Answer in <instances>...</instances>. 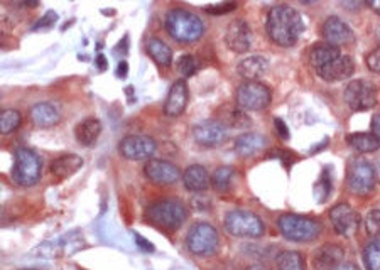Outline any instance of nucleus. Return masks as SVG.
Returning a JSON list of instances; mask_svg holds the SVG:
<instances>
[{"instance_id": "34", "label": "nucleus", "mask_w": 380, "mask_h": 270, "mask_svg": "<svg viewBox=\"0 0 380 270\" xmlns=\"http://www.w3.org/2000/svg\"><path fill=\"white\" fill-rule=\"evenodd\" d=\"M363 228L370 238L380 236V210H372L367 213L365 219H363Z\"/></svg>"}, {"instance_id": "11", "label": "nucleus", "mask_w": 380, "mask_h": 270, "mask_svg": "<svg viewBox=\"0 0 380 270\" xmlns=\"http://www.w3.org/2000/svg\"><path fill=\"white\" fill-rule=\"evenodd\" d=\"M154 139L147 135H127L118 143V150L129 160H149L156 154Z\"/></svg>"}, {"instance_id": "30", "label": "nucleus", "mask_w": 380, "mask_h": 270, "mask_svg": "<svg viewBox=\"0 0 380 270\" xmlns=\"http://www.w3.org/2000/svg\"><path fill=\"white\" fill-rule=\"evenodd\" d=\"M232 179H234V169L230 166H222L211 176V186L217 193H227L230 189Z\"/></svg>"}, {"instance_id": "1", "label": "nucleus", "mask_w": 380, "mask_h": 270, "mask_svg": "<svg viewBox=\"0 0 380 270\" xmlns=\"http://www.w3.org/2000/svg\"><path fill=\"white\" fill-rule=\"evenodd\" d=\"M267 34L274 44L281 48H291L301 37L304 24L296 8L289 6L272 7L267 14Z\"/></svg>"}, {"instance_id": "48", "label": "nucleus", "mask_w": 380, "mask_h": 270, "mask_svg": "<svg viewBox=\"0 0 380 270\" xmlns=\"http://www.w3.org/2000/svg\"><path fill=\"white\" fill-rule=\"evenodd\" d=\"M20 2H23L24 6H27V7H37L39 6L41 0H20Z\"/></svg>"}, {"instance_id": "5", "label": "nucleus", "mask_w": 380, "mask_h": 270, "mask_svg": "<svg viewBox=\"0 0 380 270\" xmlns=\"http://www.w3.org/2000/svg\"><path fill=\"white\" fill-rule=\"evenodd\" d=\"M225 230L239 238H259L264 235V223L255 213L245 210H235L227 213Z\"/></svg>"}, {"instance_id": "44", "label": "nucleus", "mask_w": 380, "mask_h": 270, "mask_svg": "<svg viewBox=\"0 0 380 270\" xmlns=\"http://www.w3.org/2000/svg\"><path fill=\"white\" fill-rule=\"evenodd\" d=\"M372 134L380 137V112L375 113L374 118H372Z\"/></svg>"}, {"instance_id": "6", "label": "nucleus", "mask_w": 380, "mask_h": 270, "mask_svg": "<svg viewBox=\"0 0 380 270\" xmlns=\"http://www.w3.org/2000/svg\"><path fill=\"white\" fill-rule=\"evenodd\" d=\"M375 181H377V171L370 160L363 158L352 160L348 174H346V184H348L350 191L357 196H365L375 188Z\"/></svg>"}, {"instance_id": "13", "label": "nucleus", "mask_w": 380, "mask_h": 270, "mask_svg": "<svg viewBox=\"0 0 380 270\" xmlns=\"http://www.w3.org/2000/svg\"><path fill=\"white\" fill-rule=\"evenodd\" d=\"M228 49L236 54H245L252 46V31L243 19H235L228 24L225 32Z\"/></svg>"}, {"instance_id": "12", "label": "nucleus", "mask_w": 380, "mask_h": 270, "mask_svg": "<svg viewBox=\"0 0 380 270\" xmlns=\"http://www.w3.org/2000/svg\"><path fill=\"white\" fill-rule=\"evenodd\" d=\"M329 221H331L333 230L341 236H352L357 231L360 217L352 206L340 202V205L333 206L329 211Z\"/></svg>"}, {"instance_id": "47", "label": "nucleus", "mask_w": 380, "mask_h": 270, "mask_svg": "<svg viewBox=\"0 0 380 270\" xmlns=\"http://www.w3.org/2000/svg\"><path fill=\"white\" fill-rule=\"evenodd\" d=\"M96 65H99V68L101 71H103L105 68H107V61H105L103 54H99V56H96Z\"/></svg>"}, {"instance_id": "4", "label": "nucleus", "mask_w": 380, "mask_h": 270, "mask_svg": "<svg viewBox=\"0 0 380 270\" xmlns=\"http://www.w3.org/2000/svg\"><path fill=\"white\" fill-rule=\"evenodd\" d=\"M188 211L184 205L177 200H166L154 202L147 211V218L152 225L164 228V230L175 231L186 221Z\"/></svg>"}, {"instance_id": "14", "label": "nucleus", "mask_w": 380, "mask_h": 270, "mask_svg": "<svg viewBox=\"0 0 380 270\" xmlns=\"http://www.w3.org/2000/svg\"><path fill=\"white\" fill-rule=\"evenodd\" d=\"M144 174L147 176V179L156 184H172L176 183L179 177H183L179 167L175 166L172 162L160 159L147 160L146 166H144Z\"/></svg>"}, {"instance_id": "43", "label": "nucleus", "mask_w": 380, "mask_h": 270, "mask_svg": "<svg viewBox=\"0 0 380 270\" xmlns=\"http://www.w3.org/2000/svg\"><path fill=\"white\" fill-rule=\"evenodd\" d=\"M115 75H117V78H120V79L127 78V75H129V65H127V61L118 63Z\"/></svg>"}, {"instance_id": "29", "label": "nucleus", "mask_w": 380, "mask_h": 270, "mask_svg": "<svg viewBox=\"0 0 380 270\" xmlns=\"http://www.w3.org/2000/svg\"><path fill=\"white\" fill-rule=\"evenodd\" d=\"M276 265H277V270H306L303 255L294 250H286V252L279 253Z\"/></svg>"}, {"instance_id": "25", "label": "nucleus", "mask_w": 380, "mask_h": 270, "mask_svg": "<svg viewBox=\"0 0 380 270\" xmlns=\"http://www.w3.org/2000/svg\"><path fill=\"white\" fill-rule=\"evenodd\" d=\"M82 166L83 159L80 158V155L65 154L53 160V164H51V172L56 177H70L71 174H75L76 171H80Z\"/></svg>"}, {"instance_id": "42", "label": "nucleus", "mask_w": 380, "mask_h": 270, "mask_svg": "<svg viewBox=\"0 0 380 270\" xmlns=\"http://www.w3.org/2000/svg\"><path fill=\"white\" fill-rule=\"evenodd\" d=\"M340 4L348 11H358L362 7L363 0H340Z\"/></svg>"}, {"instance_id": "22", "label": "nucleus", "mask_w": 380, "mask_h": 270, "mask_svg": "<svg viewBox=\"0 0 380 270\" xmlns=\"http://www.w3.org/2000/svg\"><path fill=\"white\" fill-rule=\"evenodd\" d=\"M267 141H265L264 135L260 134H242L235 141V152L240 158H252V155L259 154L260 150L265 149Z\"/></svg>"}, {"instance_id": "23", "label": "nucleus", "mask_w": 380, "mask_h": 270, "mask_svg": "<svg viewBox=\"0 0 380 270\" xmlns=\"http://www.w3.org/2000/svg\"><path fill=\"white\" fill-rule=\"evenodd\" d=\"M29 115H31L32 124L39 127V129H49V127L56 125L58 122L61 120L58 108L54 107V105L46 103V101L44 103L34 105L31 112H29Z\"/></svg>"}, {"instance_id": "21", "label": "nucleus", "mask_w": 380, "mask_h": 270, "mask_svg": "<svg viewBox=\"0 0 380 270\" xmlns=\"http://www.w3.org/2000/svg\"><path fill=\"white\" fill-rule=\"evenodd\" d=\"M184 188L191 193H205L210 188L211 177L205 167L200 164H193L183 172Z\"/></svg>"}, {"instance_id": "40", "label": "nucleus", "mask_w": 380, "mask_h": 270, "mask_svg": "<svg viewBox=\"0 0 380 270\" xmlns=\"http://www.w3.org/2000/svg\"><path fill=\"white\" fill-rule=\"evenodd\" d=\"M134 238H135V243H137L144 252H154V247H152V245L149 243V240H146L144 236L137 235V233L134 235Z\"/></svg>"}, {"instance_id": "18", "label": "nucleus", "mask_w": 380, "mask_h": 270, "mask_svg": "<svg viewBox=\"0 0 380 270\" xmlns=\"http://www.w3.org/2000/svg\"><path fill=\"white\" fill-rule=\"evenodd\" d=\"M343 248L336 243H324L312 253V269L315 270H335L343 260Z\"/></svg>"}, {"instance_id": "51", "label": "nucleus", "mask_w": 380, "mask_h": 270, "mask_svg": "<svg viewBox=\"0 0 380 270\" xmlns=\"http://www.w3.org/2000/svg\"><path fill=\"white\" fill-rule=\"evenodd\" d=\"M377 37L380 39V25H379V29H377Z\"/></svg>"}, {"instance_id": "2", "label": "nucleus", "mask_w": 380, "mask_h": 270, "mask_svg": "<svg viewBox=\"0 0 380 270\" xmlns=\"http://www.w3.org/2000/svg\"><path fill=\"white\" fill-rule=\"evenodd\" d=\"M166 31L179 42H196L205 32V25L198 15L183 8H175L166 17Z\"/></svg>"}, {"instance_id": "26", "label": "nucleus", "mask_w": 380, "mask_h": 270, "mask_svg": "<svg viewBox=\"0 0 380 270\" xmlns=\"http://www.w3.org/2000/svg\"><path fill=\"white\" fill-rule=\"evenodd\" d=\"M346 142L355 150L363 152V154H370L380 149V137L375 134H365V132H355L346 135Z\"/></svg>"}, {"instance_id": "10", "label": "nucleus", "mask_w": 380, "mask_h": 270, "mask_svg": "<svg viewBox=\"0 0 380 270\" xmlns=\"http://www.w3.org/2000/svg\"><path fill=\"white\" fill-rule=\"evenodd\" d=\"M345 101L353 112H367L377 105V88L367 79H353L345 88Z\"/></svg>"}, {"instance_id": "49", "label": "nucleus", "mask_w": 380, "mask_h": 270, "mask_svg": "<svg viewBox=\"0 0 380 270\" xmlns=\"http://www.w3.org/2000/svg\"><path fill=\"white\" fill-rule=\"evenodd\" d=\"M247 270H269L267 267H264V265H259V264H257V265H252V267H248Z\"/></svg>"}, {"instance_id": "17", "label": "nucleus", "mask_w": 380, "mask_h": 270, "mask_svg": "<svg viewBox=\"0 0 380 270\" xmlns=\"http://www.w3.org/2000/svg\"><path fill=\"white\" fill-rule=\"evenodd\" d=\"M323 36L327 39V44L336 46V48L355 42V34L350 29V25L336 15H331L327 19V22L323 25Z\"/></svg>"}, {"instance_id": "45", "label": "nucleus", "mask_w": 380, "mask_h": 270, "mask_svg": "<svg viewBox=\"0 0 380 270\" xmlns=\"http://www.w3.org/2000/svg\"><path fill=\"white\" fill-rule=\"evenodd\" d=\"M363 2H365L375 14L380 15V0H363Z\"/></svg>"}, {"instance_id": "9", "label": "nucleus", "mask_w": 380, "mask_h": 270, "mask_svg": "<svg viewBox=\"0 0 380 270\" xmlns=\"http://www.w3.org/2000/svg\"><path fill=\"white\" fill-rule=\"evenodd\" d=\"M218 233L213 226L208 223H196L188 236H186V243H188L189 252L198 257H208L218 248Z\"/></svg>"}, {"instance_id": "7", "label": "nucleus", "mask_w": 380, "mask_h": 270, "mask_svg": "<svg viewBox=\"0 0 380 270\" xmlns=\"http://www.w3.org/2000/svg\"><path fill=\"white\" fill-rule=\"evenodd\" d=\"M41 177V159L37 158L36 152L31 149H20L15 150V162L12 167V179L19 186L29 188L39 181Z\"/></svg>"}, {"instance_id": "3", "label": "nucleus", "mask_w": 380, "mask_h": 270, "mask_svg": "<svg viewBox=\"0 0 380 270\" xmlns=\"http://www.w3.org/2000/svg\"><path fill=\"white\" fill-rule=\"evenodd\" d=\"M277 226L284 238L299 243L312 242L321 233V225L316 219L299 217V214H282L277 219Z\"/></svg>"}, {"instance_id": "28", "label": "nucleus", "mask_w": 380, "mask_h": 270, "mask_svg": "<svg viewBox=\"0 0 380 270\" xmlns=\"http://www.w3.org/2000/svg\"><path fill=\"white\" fill-rule=\"evenodd\" d=\"M340 54H341V51H340V48H336V46H331V44L315 46V48H312L311 53H310L311 66L315 68V70H318V68L327 65L328 61H331V59L340 56Z\"/></svg>"}, {"instance_id": "24", "label": "nucleus", "mask_w": 380, "mask_h": 270, "mask_svg": "<svg viewBox=\"0 0 380 270\" xmlns=\"http://www.w3.org/2000/svg\"><path fill=\"white\" fill-rule=\"evenodd\" d=\"M100 132H101V124L99 118H87V120L80 122V124L75 127L76 141L84 147L93 146V143L96 142V139H99Z\"/></svg>"}, {"instance_id": "39", "label": "nucleus", "mask_w": 380, "mask_h": 270, "mask_svg": "<svg viewBox=\"0 0 380 270\" xmlns=\"http://www.w3.org/2000/svg\"><path fill=\"white\" fill-rule=\"evenodd\" d=\"M329 188H331V186H329V181L327 179L324 181V177L323 179L319 181L318 184H316V189H315V194H316V198L319 196V193H323L321 194V201H324L328 198V194H329Z\"/></svg>"}, {"instance_id": "33", "label": "nucleus", "mask_w": 380, "mask_h": 270, "mask_svg": "<svg viewBox=\"0 0 380 270\" xmlns=\"http://www.w3.org/2000/svg\"><path fill=\"white\" fill-rule=\"evenodd\" d=\"M20 113L17 110H4L2 115H0V130L2 134H11L14 132L17 127L20 125Z\"/></svg>"}, {"instance_id": "50", "label": "nucleus", "mask_w": 380, "mask_h": 270, "mask_svg": "<svg viewBox=\"0 0 380 270\" xmlns=\"http://www.w3.org/2000/svg\"><path fill=\"white\" fill-rule=\"evenodd\" d=\"M301 2H304V4H311V2H316V0H301Z\"/></svg>"}, {"instance_id": "19", "label": "nucleus", "mask_w": 380, "mask_h": 270, "mask_svg": "<svg viewBox=\"0 0 380 270\" xmlns=\"http://www.w3.org/2000/svg\"><path fill=\"white\" fill-rule=\"evenodd\" d=\"M188 84L183 79H177V82L172 83L171 90L167 93L166 103H164V113L167 117H179L184 112L186 105H188Z\"/></svg>"}, {"instance_id": "15", "label": "nucleus", "mask_w": 380, "mask_h": 270, "mask_svg": "<svg viewBox=\"0 0 380 270\" xmlns=\"http://www.w3.org/2000/svg\"><path fill=\"white\" fill-rule=\"evenodd\" d=\"M193 139L203 147H218L227 141V129L218 120L201 122L193 129Z\"/></svg>"}, {"instance_id": "37", "label": "nucleus", "mask_w": 380, "mask_h": 270, "mask_svg": "<svg viewBox=\"0 0 380 270\" xmlns=\"http://www.w3.org/2000/svg\"><path fill=\"white\" fill-rule=\"evenodd\" d=\"M58 20V14L54 11H48L44 14V17L39 20V22L36 24V27H34V31H41V29H51L54 24H56Z\"/></svg>"}, {"instance_id": "27", "label": "nucleus", "mask_w": 380, "mask_h": 270, "mask_svg": "<svg viewBox=\"0 0 380 270\" xmlns=\"http://www.w3.org/2000/svg\"><path fill=\"white\" fill-rule=\"evenodd\" d=\"M147 54L158 63L159 66H169L172 63V49L169 48L164 41H160L159 37H151L147 39Z\"/></svg>"}, {"instance_id": "8", "label": "nucleus", "mask_w": 380, "mask_h": 270, "mask_svg": "<svg viewBox=\"0 0 380 270\" xmlns=\"http://www.w3.org/2000/svg\"><path fill=\"white\" fill-rule=\"evenodd\" d=\"M270 90L259 82H247L240 84L236 90V107L243 112H257L264 110L270 103Z\"/></svg>"}, {"instance_id": "38", "label": "nucleus", "mask_w": 380, "mask_h": 270, "mask_svg": "<svg viewBox=\"0 0 380 270\" xmlns=\"http://www.w3.org/2000/svg\"><path fill=\"white\" fill-rule=\"evenodd\" d=\"M365 63H367V68H369L372 73L380 75V48L372 51L369 56H367Z\"/></svg>"}, {"instance_id": "20", "label": "nucleus", "mask_w": 380, "mask_h": 270, "mask_svg": "<svg viewBox=\"0 0 380 270\" xmlns=\"http://www.w3.org/2000/svg\"><path fill=\"white\" fill-rule=\"evenodd\" d=\"M236 71L247 82H259L267 75L269 61L264 56H248L239 63Z\"/></svg>"}, {"instance_id": "36", "label": "nucleus", "mask_w": 380, "mask_h": 270, "mask_svg": "<svg viewBox=\"0 0 380 270\" xmlns=\"http://www.w3.org/2000/svg\"><path fill=\"white\" fill-rule=\"evenodd\" d=\"M235 8H236L235 0H227V2L218 4V6L205 7V11L211 15H225V14H230V12L235 11Z\"/></svg>"}, {"instance_id": "41", "label": "nucleus", "mask_w": 380, "mask_h": 270, "mask_svg": "<svg viewBox=\"0 0 380 270\" xmlns=\"http://www.w3.org/2000/svg\"><path fill=\"white\" fill-rule=\"evenodd\" d=\"M274 122H276V129H277V132H279V137L286 139V141H287V139H289V129H287L284 122H282L281 118H276V120H274Z\"/></svg>"}, {"instance_id": "52", "label": "nucleus", "mask_w": 380, "mask_h": 270, "mask_svg": "<svg viewBox=\"0 0 380 270\" xmlns=\"http://www.w3.org/2000/svg\"><path fill=\"white\" fill-rule=\"evenodd\" d=\"M24 270H29V269H24Z\"/></svg>"}, {"instance_id": "35", "label": "nucleus", "mask_w": 380, "mask_h": 270, "mask_svg": "<svg viewBox=\"0 0 380 270\" xmlns=\"http://www.w3.org/2000/svg\"><path fill=\"white\" fill-rule=\"evenodd\" d=\"M176 68L181 75L188 78V76H193L196 73L198 68H200V63H198V59L194 58L193 54H183V56L177 59Z\"/></svg>"}, {"instance_id": "46", "label": "nucleus", "mask_w": 380, "mask_h": 270, "mask_svg": "<svg viewBox=\"0 0 380 270\" xmlns=\"http://www.w3.org/2000/svg\"><path fill=\"white\" fill-rule=\"evenodd\" d=\"M335 270H358L357 265L353 262H345V264H340Z\"/></svg>"}, {"instance_id": "32", "label": "nucleus", "mask_w": 380, "mask_h": 270, "mask_svg": "<svg viewBox=\"0 0 380 270\" xmlns=\"http://www.w3.org/2000/svg\"><path fill=\"white\" fill-rule=\"evenodd\" d=\"M223 122L228 127H234V129H245V127H251V118L247 117V113L239 107L234 110H227L225 115H223ZM222 122V124H223Z\"/></svg>"}, {"instance_id": "31", "label": "nucleus", "mask_w": 380, "mask_h": 270, "mask_svg": "<svg viewBox=\"0 0 380 270\" xmlns=\"http://www.w3.org/2000/svg\"><path fill=\"white\" fill-rule=\"evenodd\" d=\"M363 264L367 270H380V236L372 238L363 250Z\"/></svg>"}, {"instance_id": "16", "label": "nucleus", "mask_w": 380, "mask_h": 270, "mask_svg": "<svg viewBox=\"0 0 380 270\" xmlns=\"http://www.w3.org/2000/svg\"><path fill=\"white\" fill-rule=\"evenodd\" d=\"M315 71L321 79H324V82L335 83V82H341V79L350 78V76L353 75L355 63L350 56L340 54V56L331 59V61H328L327 65H323Z\"/></svg>"}]
</instances>
